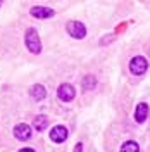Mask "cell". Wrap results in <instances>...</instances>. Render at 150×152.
Wrapping results in <instances>:
<instances>
[{"label": "cell", "mask_w": 150, "mask_h": 152, "mask_svg": "<svg viewBox=\"0 0 150 152\" xmlns=\"http://www.w3.org/2000/svg\"><path fill=\"white\" fill-rule=\"evenodd\" d=\"M95 86H97V80H95V76H84L83 78V88L84 90H93Z\"/></svg>", "instance_id": "12"}, {"label": "cell", "mask_w": 150, "mask_h": 152, "mask_svg": "<svg viewBox=\"0 0 150 152\" xmlns=\"http://www.w3.org/2000/svg\"><path fill=\"white\" fill-rule=\"evenodd\" d=\"M2 4H4V0H0V7H2Z\"/></svg>", "instance_id": "15"}, {"label": "cell", "mask_w": 150, "mask_h": 152, "mask_svg": "<svg viewBox=\"0 0 150 152\" xmlns=\"http://www.w3.org/2000/svg\"><path fill=\"white\" fill-rule=\"evenodd\" d=\"M14 137L17 140H29L31 138V126L29 124H24V123H19L16 128H14Z\"/></svg>", "instance_id": "6"}, {"label": "cell", "mask_w": 150, "mask_h": 152, "mask_svg": "<svg viewBox=\"0 0 150 152\" xmlns=\"http://www.w3.org/2000/svg\"><path fill=\"white\" fill-rule=\"evenodd\" d=\"M50 138H52V142H55V143H62L67 138V128L66 126H60V124L54 126L52 132H50Z\"/></svg>", "instance_id": "7"}, {"label": "cell", "mask_w": 150, "mask_h": 152, "mask_svg": "<svg viewBox=\"0 0 150 152\" xmlns=\"http://www.w3.org/2000/svg\"><path fill=\"white\" fill-rule=\"evenodd\" d=\"M66 29L71 37L78 38V40H81V38L86 37V28H84L83 23H79V21H69L66 24Z\"/></svg>", "instance_id": "2"}, {"label": "cell", "mask_w": 150, "mask_h": 152, "mask_svg": "<svg viewBox=\"0 0 150 152\" xmlns=\"http://www.w3.org/2000/svg\"><path fill=\"white\" fill-rule=\"evenodd\" d=\"M45 95H47V90H45L43 85H35L31 88V97H33L35 100H43Z\"/></svg>", "instance_id": "9"}, {"label": "cell", "mask_w": 150, "mask_h": 152, "mask_svg": "<svg viewBox=\"0 0 150 152\" xmlns=\"http://www.w3.org/2000/svg\"><path fill=\"white\" fill-rule=\"evenodd\" d=\"M121 152H140V147H138V143H136V142L130 140V142L122 143Z\"/></svg>", "instance_id": "11"}, {"label": "cell", "mask_w": 150, "mask_h": 152, "mask_svg": "<svg viewBox=\"0 0 150 152\" xmlns=\"http://www.w3.org/2000/svg\"><path fill=\"white\" fill-rule=\"evenodd\" d=\"M29 14L36 19H48V18H54L55 10L50 9V7H40V5H36V7H31Z\"/></svg>", "instance_id": "5"}, {"label": "cell", "mask_w": 150, "mask_h": 152, "mask_svg": "<svg viewBox=\"0 0 150 152\" xmlns=\"http://www.w3.org/2000/svg\"><path fill=\"white\" fill-rule=\"evenodd\" d=\"M19 152H35V151H33V149H21Z\"/></svg>", "instance_id": "14"}, {"label": "cell", "mask_w": 150, "mask_h": 152, "mask_svg": "<svg viewBox=\"0 0 150 152\" xmlns=\"http://www.w3.org/2000/svg\"><path fill=\"white\" fill-rule=\"evenodd\" d=\"M147 67H149V64H147V59L145 57H133L131 62H130V71H131V75L135 76H140L143 75L145 71H147Z\"/></svg>", "instance_id": "3"}, {"label": "cell", "mask_w": 150, "mask_h": 152, "mask_svg": "<svg viewBox=\"0 0 150 152\" xmlns=\"http://www.w3.org/2000/svg\"><path fill=\"white\" fill-rule=\"evenodd\" d=\"M33 126H35L36 132H43V130L48 126V118L47 116H36L35 121H33Z\"/></svg>", "instance_id": "10"}, {"label": "cell", "mask_w": 150, "mask_h": 152, "mask_svg": "<svg viewBox=\"0 0 150 152\" xmlns=\"http://www.w3.org/2000/svg\"><path fill=\"white\" fill-rule=\"evenodd\" d=\"M147 116H149V105L145 104V102H141V104L136 105V111H135V119H136V123H145Z\"/></svg>", "instance_id": "8"}, {"label": "cell", "mask_w": 150, "mask_h": 152, "mask_svg": "<svg viewBox=\"0 0 150 152\" xmlns=\"http://www.w3.org/2000/svg\"><path fill=\"white\" fill-rule=\"evenodd\" d=\"M24 42H26V47H28V50L31 54H40L42 52V42H40V37H38V33L35 28L26 29Z\"/></svg>", "instance_id": "1"}, {"label": "cell", "mask_w": 150, "mask_h": 152, "mask_svg": "<svg viewBox=\"0 0 150 152\" xmlns=\"http://www.w3.org/2000/svg\"><path fill=\"white\" fill-rule=\"evenodd\" d=\"M57 95H59V99H60L62 102H71V100L76 97V90H74L73 85L62 83V85L59 86V90H57Z\"/></svg>", "instance_id": "4"}, {"label": "cell", "mask_w": 150, "mask_h": 152, "mask_svg": "<svg viewBox=\"0 0 150 152\" xmlns=\"http://www.w3.org/2000/svg\"><path fill=\"white\" fill-rule=\"evenodd\" d=\"M81 151H83V145H81V143H78V145L74 147V152H81Z\"/></svg>", "instance_id": "13"}]
</instances>
